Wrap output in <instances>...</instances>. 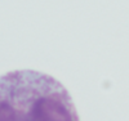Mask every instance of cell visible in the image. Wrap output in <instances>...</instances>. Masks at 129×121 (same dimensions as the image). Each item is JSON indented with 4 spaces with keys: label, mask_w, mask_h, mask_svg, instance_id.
<instances>
[{
    "label": "cell",
    "mask_w": 129,
    "mask_h": 121,
    "mask_svg": "<svg viewBox=\"0 0 129 121\" xmlns=\"http://www.w3.org/2000/svg\"><path fill=\"white\" fill-rule=\"evenodd\" d=\"M0 121H79V116L58 80L21 70L0 76Z\"/></svg>",
    "instance_id": "cell-1"
}]
</instances>
